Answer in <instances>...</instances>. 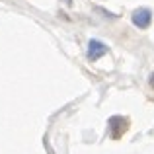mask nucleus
I'll use <instances>...</instances> for the list:
<instances>
[{
	"instance_id": "f257e3e1",
	"label": "nucleus",
	"mask_w": 154,
	"mask_h": 154,
	"mask_svg": "<svg viewBox=\"0 0 154 154\" xmlns=\"http://www.w3.org/2000/svg\"><path fill=\"white\" fill-rule=\"evenodd\" d=\"M152 22V12L148 8H139V10L133 12V23H135L139 29H146Z\"/></svg>"
},
{
	"instance_id": "f03ea898",
	"label": "nucleus",
	"mask_w": 154,
	"mask_h": 154,
	"mask_svg": "<svg viewBox=\"0 0 154 154\" xmlns=\"http://www.w3.org/2000/svg\"><path fill=\"white\" fill-rule=\"evenodd\" d=\"M107 53V47L103 45L102 41H98V39H90V43H88V59L94 63V60L102 59V57Z\"/></svg>"
},
{
	"instance_id": "7ed1b4c3",
	"label": "nucleus",
	"mask_w": 154,
	"mask_h": 154,
	"mask_svg": "<svg viewBox=\"0 0 154 154\" xmlns=\"http://www.w3.org/2000/svg\"><path fill=\"white\" fill-rule=\"evenodd\" d=\"M150 84L154 86V72H152V76H150Z\"/></svg>"
}]
</instances>
